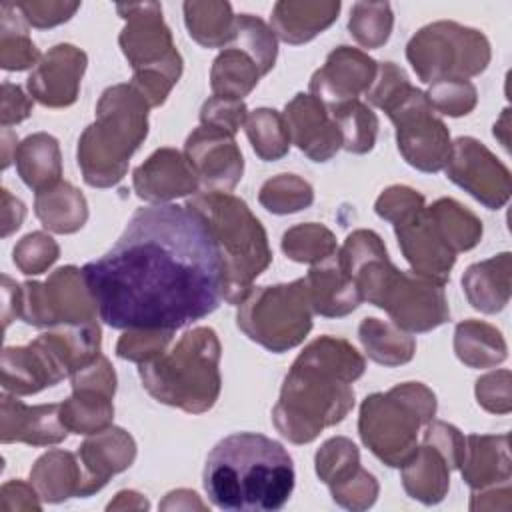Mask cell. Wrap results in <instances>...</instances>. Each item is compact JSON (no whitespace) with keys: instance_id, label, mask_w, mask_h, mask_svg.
I'll return each instance as SVG.
<instances>
[{"instance_id":"6da1fadb","label":"cell","mask_w":512,"mask_h":512,"mask_svg":"<svg viewBox=\"0 0 512 512\" xmlns=\"http://www.w3.org/2000/svg\"><path fill=\"white\" fill-rule=\"evenodd\" d=\"M82 274L100 320L118 330L176 332L212 314L226 286L220 248L188 204L138 208Z\"/></svg>"},{"instance_id":"7a4b0ae2","label":"cell","mask_w":512,"mask_h":512,"mask_svg":"<svg viewBox=\"0 0 512 512\" xmlns=\"http://www.w3.org/2000/svg\"><path fill=\"white\" fill-rule=\"evenodd\" d=\"M366 370L364 356L344 338L320 336L292 362L272 408L276 430L294 444H308L340 424L354 408L352 382Z\"/></svg>"},{"instance_id":"3957f363","label":"cell","mask_w":512,"mask_h":512,"mask_svg":"<svg viewBox=\"0 0 512 512\" xmlns=\"http://www.w3.org/2000/svg\"><path fill=\"white\" fill-rule=\"evenodd\" d=\"M294 464L286 448L256 432L222 438L208 454L202 484L220 510L274 512L294 490Z\"/></svg>"},{"instance_id":"277c9868","label":"cell","mask_w":512,"mask_h":512,"mask_svg":"<svg viewBox=\"0 0 512 512\" xmlns=\"http://www.w3.org/2000/svg\"><path fill=\"white\" fill-rule=\"evenodd\" d=\"M340 268L354 280L362 300L388 312L404 332H428L450 320L444 286L398 270L382 238L372 230H354L338 248Z\"/></svg>"},{"instance_id":"5b68a950","label":"cell","mask_w":512,"mask_h":512,"mask_svg":"<svg viewBox=\"0 0 512 512\" xmlns=\"http://www.w3.org/2000/svg\"><path fill=\"white\" fill-rule=\"evenodd\" d=\"M148 100L128 82L106 88L96 104V120L78 140V166L86 184L110 188L126 172L132 154L148 134Z\"/></svg>"},{"instance_id":"8992f818","label":"cell","mask_w":512,"mask_h":512,"mask_svg":"<svg viewBox=\"0 0 512 512\" xmlns=\"http://www.w3.org/2000/svg\"><path fill=\"white\" fill-rule=\"evenodd\" d=\"M220 356L222 348L216 332L198 326L184 332L174 348L138 364V374L154 400L188 414H202L220 396Z\"/></svg>"},{"instance_id":"52a82bcc","label":"cell","mask_w":512,"mask_h":512,"mask_svg":"<svg viewBox=\"0 0 512 512\" xmlns=\"http://www.w3.org/2000/svg\"><path fill=\"white\" fill-rule=\"evenodd\" d=\"M208 224L224 262V300L240 304L252 282L270 266L272 250L262 222L230 192H196L188 202Z\"/></svg>"},{"instance_id":"ba28073f","label":"cell","mask_w":512,"mask_h":512,"mask_svg":"<svg viewBox=\"0 0 512 512\" xmlns=\"http://www.w3.org/2000/svg\"><path fill=\"white\" fill-rule=\"evenodd\" d=\"M434 414V392L422 382H404L364 398L358 432L378 460L402 468L418 450L420 428L434 420Z\"/></svg>"},{"instance_id":"9c48e42d","label":"cell","mask_w":512,"mask_h":512,"mask_svg":"<svg viewBox=\"0 0 512 512\" xmlns=\"http://www.w3.org/2000/svg\"><path fill=\"white\" fill-rule=\"evenodd\" d=\"M118 14L126 20L120 32V48L134 70L132 86L148 100L160 106L182 74V56L174 48L172 32L164 24L158 2L118 4Z\"/></svg>"},{"instance_id":"30bf717a","label":"cell","mask_w":512,"mask_h":512,"mask_svg":"<svg viewBox=\"0 0 512 512\" xmlns=\"http://www.w3.org/2000/svg\"><path fill=\"white\" fill-rule=\"evenodd\" d=\"M312 304L304 278L256 286L238 304V328L262 348L280 354L304 342L312 330Z\"/></svg>"},{"instance_id":"8fae6325","label":"cell","mask_w":512,"mask_h":512,"mask_svg":"<svg viewBox=\"0 0 512 512\" xmlns=\"http://www.w3.org/2000/svg\"><path fill=\"white\" fill-rule=\"evenodd\" d=\"M406 58L416 76L426 84L468 80L486 70L490 42L480 30L440 20L420 28L410 38Z\"/></svg>"},{"instance_id":"7c38bea8","label":"cell","mask_w":512,"mask_h":512,"mask_svg":"<svg viewBox=\"0 0 512 512\" xmlns=\"http://www.w3.org/2000/svg\"><path fill=\"white\" fill-rule=\"evenodd\" d=\"M20 318L38 328L96 322L98 306L92 298L82 268H56L44 282L22 284Z\"/></svg>"},{"instance_id":"4fadbf2b","label":"cell","mask_w":512,"mask_h":512,"mask_svg":"<svg viewBox=\"0 0 512 512\" xmlns=\"http://www.w3.org/2000/svg\"><path fill=\"white\" fill-rule=\"evenodd\" d=\"M402 158L416 170L440 172L452 154L446 124L432 110L426 92L412 86L388 112Z\"/></svg>"},{"instance_id":"5bb4252c","label":"cell","mask_w":512,"mask_h":512,"mask_svg":"<svg viewBox=\"0 0 512 512\" xmlns=\"http://www.w3.org/2000/svg\"><path fill=\"white\" fill-rule=\"evenodd\" d=\"M446 176L490 210L502 208L512 190L510 170L476 138L460 136L452 142Z\"/></svg>"},{"instance_id":"9a60e30c","label":"cell","mask_w":512,"mask_h":512,"mask_svg":"<svg viewBox=\"0 0 512 512\" xmlns=\"http://www.w3.org/2000/svg\"><path fill=\"white\" fill-rule=\"evenodd\" d=\"M184 156L204 190L230 192L244 172V158L234 136L210 126L200 124L192 130L184 144Z\"/></svg>"},{"instance_id":"2e32d148","label":"cell","mask_w":512,"mask_h":512,"mask_svg":"<svg viewBox=\"0 0 512 512\" xmlns=\"http://www.w3.org/2000/svg\"><path fill=\"white\" fill-rule=\"evenodd\" d=\"M378 62L366 52L352 46L334 48L324 66L310 78V94L316 96L326 108L358 100L366 94L376 78Z\"/></svg>"},{"instance_id":"e0dca14e","label":"cell","mask_w":512,"mask_h":512,"mask_svg":"<svg viewBox=\"0 0 512 512\" xmlns=\"http://www.w3.org/2000/svg\"><path fill=\"white\" fill-rule=\"evenodd\" d=\"M402 256L412 266V272L446 286L450 270L456 264V252L444 242L428 208H420L408 218L394 224Z\"/></svg>"},{"instance_id":"ac0fdd59","label":"cell","mask_w":512,"mask_h":512,"mask_svg":"<svg viewBox=\"0 0 512 512\" xmlns=\"http://www.w3.org/2000/svg\"><path fill=\"white\" fill-rule=\"evenodd\" d=\"M86 64L88 58L80 48L72 44L52 46L26 80L32 100L48 108H66L74 104Z\"/></svg>"},{"instance_id":"d6986e66","label":"cell","mask_w":512,"mask_h":512,"mask_svg":"<svg viewBox=\"0 0 512 512\" xmlns=\"http://www.w3.org/2000/svg\"><path fill=\"white\" fill-rule=\"evenodd\" d=\"M290 142L312 162H328L340 148L342 136L330 110L312 94H296L282 112Z\"/></svg>"},{"instance_id":"ffe728a7","label":"cell","mask_w":512,"mask_h":512,"mask_svg":"<svg viewBox=\"0 0 512 512\" xmlns=\"http://www.w3.org/2000/svg\"><path fill=\"white\" fill-rule=\"evenodd\" d=\"M0 368L2 388L14 396L36 394L68 376L42 336H36L26 346H6L2 350Z\"/></svg>"},{"instance_id":"44dd1931","label":"cell","mask_w":512,"mask_h":512,"mask_svg":"<svg viewBox=\"0 0 512 512\" xmlns=\"http://www.w3.org/2000/svg\"><path fill=\"white\" fill-rule=\"evenodd\" d=\"M132 186L138 198L152 204H170L176 198L198 192L200 180L184 152L158 148L132 172Z\"/></svg>"},{"instance_id":"7402d4cb","label":"cell","mask_w":512,"mask_h":512,"mask_svg":"<svg viewBox=\"0 0 512 512\" xmlns=\"http://www.w3.org/2000/svg\"><path fill=\"white\" fill-rule=\"evenodd\" d=\"M76 456L82 468L80 498H88L100 492L114 474L132 466L136 458V442L124 428L108 426L90 434L78 446Z\"/></svg>"},{"instance_id":"603a6c76","label":"cell","mask_w":512,"mask_h":512,"mask_svg":"<svg viewBox=\"0 0 512 512\" xmlns=\"http://www.w3.org/2000/svg\"><path fill=\"white\" fill-rule=\"evenodd\" d=\"M68 428L60 416V404L28 406L14 394H2L0 402V438L2 444L24 442L30 446L60 444Z\"/></svg>"},{"instance_id":"cb8c5ba5","label":"cell","mask_w":512,"mask_h":512,"mask_svg":"<svg viewBox=\"0 0 512 512\" xmlns=\"http://www.w3.org/2000/svg\"><path fill=\"white\" fill-rule=\"evenodd\" d=\"M472 490L510 482V436L508 434H470L466 436L464 458L458 468Z\"/></svg>"},{"instance_id":"d4e9b609","label":"cell","mask_w":512,"mask_h":512,"mask_svg":"<svg viewBox=\"0 0 512 512\" xmlns=\"http://www.w3.org/2000/svg\"><path fill=\"white\" fill-rule=\"evenodd\" d=\"M312 310L324 318H342L354 312L360 302V290L354 280L340 268L336 254L314 264L304 276Z\"/></svg>"},{"instance_id":"484cf974","label":"cell","mask_w":512,"mask_h":512,"mask_svg":"<svg viewBox=\"0 0 512 512\" xmlns=\"http://www.w3.org/2000/svg\"><path fill=\"white\" fill-rule=\"evenodd\" d=\"M340 2H276L270 16L272 32L286 44L298 46L322 34L338 18Z\"/></svg>"},{"instance_id":"4316f807","label":"cell","mask_w":512,"mask_h":512,"mask_svg":"<svg viewBox=\"0 0 512 512\" xmlns=\"http://www.w3.org/2000/svg\"><path fill=\"white\" fill-rule=\"evenodd\" d=\"M510 272V252H500L468 266L462 276V288L472 308L484 314L500 312L510 300Z\"/></svg>"},{"instance_id":"83f0119b","label":"cell","mask_w":512,"mask_h":512,"mask_svg":"<svg viewBox=\"0 0 512 512\" xmlns=\"http://www.w3.org/2000/svg\"><path fill=\"white\" fill-rule=\"evenodd\" d=\"M14 162L22 182L36 194L60 182L62 154L58 140L48 132L26 136L14 152Z\"/></svg>"},{"instance_id":"f1b7e54d","label":"cell","mask_w":512,"mask_h":512,"mask_svg":"<svg viewBox=\"0 0 512 512\" xmlns=\"http://www.w3.org/2000/svg\"><path fill=\"white\" fill-rule=\"evenodd\" d=\"M30 482L40 498L50 504L64 502L72 496L80 498L82 468L78 456L68 450H48L34 462Z\"/></svg>"},{"instance_id":"f546056e","label":"cell","mask_w":512,"mask_h":512,"mask_svg":"<svg viewBox=\"0 0 512 512\" xmlns=\"http://www.w3.org/2000/svg\"><path fill=\"white\" fill-rule=\"evenodd\" d=\"M402 486L410 498L426 506L438 504L448 494L450 468L438 450L422 444L402 466Z\"/></svg>"},{"instance_id":"4dcf8cb0","label":"cell","mask_w":512,"mask_h":512,"mask_svg":"<svg viewBox=\"0 0 512 512\" xmlns=\"http://www.w3.org/2000/svg\"><path fill=\"white\" fill-rule=\"evenodd\" d=\"M34 214L46 230L74 234L88 220V204L76 186L60 180L56 186L36 194Z\"/></svg>"},{"instance_id":"1f68e13d","label":"cell","mask_w":512,"mask_h":512,"mask_svg":"<svg viewBox=\"0 0 512 512\" xmlns=\"http://www.w3.org/2000/svg\"><path fill=\"white\" fill-rule=\"evenodd\" d=\"M454 352L470 368H492L508 356L502 332L482 320H464L456 326Z\"/></svg>"},{"instance_id":"d6a6232c","label":"cell","mask_w":512,"mask_h":512,"mask_svg":"<svg viewBox=\"0 0 512 512\" xmlns=\"http://www.w3.org/2000/svg\"><path fill=\"white\" fill-rule=\"evenodd\" d=\"M358 338L366 356L382 366H402L414 358L416 340L392 322L364 318L358 326Z\"/></svg>"},{"instance_id":"836d02e7","label":"cell","mask_w":512,"mask_h":512,"mask_svg":"<svg viewBox=\"0 0 512 512\" xmlns=\"http://www.w3.org/2000/svg\"><path fill=\"white\" fill-rule=\"evenodd\" d=\"M184 20L190 38L204 48H226L234 40L236 16L228 2H184Z\"/></svg>"},{"instance_id":"e575fe53","label":"cell","mask_w":512,"mask_h":512,"mask_svg":"<svg viewBox=\"0 0 512 512\" xmlns=\"http://www.w3.org/2000/svg\"><path fill=\"white\" fill-rule=\"evenodd\" d=\"M260 78L262 72L254 58L238 46L230 44L222 48V52L214 58L210 70V88L214 96L242 100L256 88Z\"/></svg>"},{"instance_id":"d590c367","label":"cell","mask_w":512,"mask_h":512,"mask_svg":"<svg viewBox=\"0 0 512 512\" xmlns=\"http://www.w3.org/2000/svg\"><path fill=\"white\" fill-rule=\"evenodd\" d=\"M112 394L92 388H72V396L60 404V416L68 432L74 434H96L114 420Z\"/></svg>"},{"instance_id":"8d00e7d4","label":"cell","mask_w":512,"mask_h":512,"mask_svg":"<svg viewBox=\"0 0 512 512\" xmlns=\"http://www.w3.org/2000/svg\"><path fill=\"white\" fill-rule=\"evenodd\" d=\"M40 52L28 36V24L16 2L0 4V66L4 70H26L40 62Z\"/></svg>"},{"instance_id":"74e56055","label":"cell","mask_w":512,"mask_h":512,"mask_svg":"<svg viewBox=\"0 0 512 512\" xmlns=\"http://www.w3.org/2000/svg\"><path fill=\"white\" fill-rule=\"evenodd\" d=\"M428 214L444 242L456 254L474 248L482 238L480 218L452 198L436 200L432 206H428Z\"/></svg>"},{"instance_id":"f35d334b","label":"cell","mask_w":512,"mask_h":512,"mask_svg":"<svg viewBox=\"0 0 512 512\" xmlns=\"http://www.w3.org/2000/svg\"><path fill=\"white\" fill-rule=\"evenodd\" d=\"M330 110L340 136L342 148L352 154H366L374 148L378 136V116L360 100L336 104Z\"/></svg>"},{"instance_id":"ab89813d","label":"cell","mask_w":512,"mask_h":512,"mask_svg":"<svg viewBox=\"0 0 512 512\" xmlns=\"http://www.w3.org/2000/svg\"><path fill=\"white\" fill-rule=\"evenodd\" d=\"M246 136L256 156L264 162L280 160L290 150V134L284 116L274 108H258L244 122Z\"/></svg>"},{"instance_id":"60d3db41","label":"cell","mask_w":512,"mask_h":512,"mask_svg":"<svg viewBox=\"0 0 512 512\" xmlns=\"http://www.w3.org/2000/svg\"><path fill=\"white\" fill-rule=\"evenodd\" d=\"M284 254L302 264H320L338 252L336 236L322 224L306 222L292 226L282 236Z\"/></svg>"},{"instance_id":"b9f144b4","label":"cell","mask_w":512,"mask_h":512,"mask_svg":"<svg viewBox=\"0 0 512 512\" xmlns=\"http://www.w3.org/2000/svg\"><path fill=\"white\" fill-rule=\"evenodd\" d=\"M394 14L388 2H356L350 10L348 30L364 48H380L388 42Z\"/></svg>"},{"instance_id":"7bdbcfd3","label":"cell","mask_w":512,"mask_h":512,"mask_svg":"<svg viewBox=\"0 0 512 512\" xmlns=\"http://www.w3.org/2000/svg\"><path fill=\"white\" fill-rule=\"evenodd\" d=\"M258 202L272 214H294L314 202V188L296 174H278L262 184Z\"/></svg>"},{"instance_id":"ee69618b","label":"cell","mask_w":512,"mask_h":512,"mask_svg":"<svg viewBox=\"0 0 512 512\" xmlns=\"http://www.w3.org/2000/svg\"><path fill=\"white\" fill-rule=\"evenodd\" d=\"M230 44L248 52L254 58V62L258 64L262 76L274 68L276 54H278V42H276V34L264 20H260L252 14L236 16V32H234V40Z\"/></svg>"},{"instance_id":"f6af8a7d","label":"cell","mask_w":512,"mask_h":512,"mask_svg":"<svg viewBox=\"0 0 512 512\" xmlns=\"http://www.w3.org/2000/svg\"><path fill=\"white\" fill-rule=\"evenodd\" d=\"M314 464L318 478L330 486L360 466V452L350 438L334 436L318 448Z\"/></svg>"},{"instance_id":"bcb514c9","label":"cell","mask_w":512,"mask_h":512,"mask_svg":"<svg viewBox=\"0 0 512 512\" xmlns=\"http://www.w3.org/2000/svg\"><path fill=\"white\" fill-rule=\"evenodd\" d=\"M426 98L434 112L458 118L476 108L478 92L470 80H442L430 84Z\"/></svg>"},{"instance_id":"7dc6e473","label":"cell","mask_w":512,"mask_h":512,"mask_svg":"<svg viewBox=\"0 0 512 512\" xmlns=\"http://www.w3.org/2000/svg\"><path fill=\"white\" fill-rule=\"evenodd\" d=\"M60 256V246L46 232L26 234L12 252V260L22 274H42L46 272Z\"/></svg>"},{"instance_id":"c3c4849f","label":"cell","mask_w":512,"mask_h":512,"mask_svg":"<svg viewBox=\"0 0 512 512\" xmlns=\"http://www.w3.org/2000/svg\"><path fill=\"white\" fill-rule=\"evenodd\" d=\"M330 494L332 500L346 508V510H368L370 506H374L376 498H378V480L364 470L362 466H358L354 472H350L346 478L338 480L336 484H330Z\"/></svg>"},{"instance_id":"681fc988","label":"cell","mask_w":512,"mask_h":512,"mask_svg":"<svg viewBox=\"0 0 512 512\" xmlns=\"http://www.w3.org/2000/svg\"><path fill=\"white\" fill-rule=\"evenodd\" d=\"M172 336L170 330H126L116 344V356L136 364L150 362L168 350Z\"/></svg>"},{"instance_id":"f907efd6","label":"cell","mask_w":512,"mask_h":512,"mask_svg":"<svg viewBox=\"0 0 512 512\" xmlns=\"http://www.w3.org/2000/svg\"><path fill=\"white\" fill-rule=\"evenodd\" d=\"M410 88L412 84L400 66H396L394 62H382L378 64L376 78L366 92V98L376 108L388 112Z\"/></svg>"},{"instance_id":"816d5d0a","label":"cell","mask_w":512,"mask_h":512,"mask_svg":"<svg viewBox=\"0 0 512 512\" xmlns=\"http://www.w3.org/2000/svg\"><path fill=\"white\" fill-rule=\"evenodd\" d=\"M248 118V108L242 100L224 98V96H210L200 110V124L210 126L228 134H236L240 126H244Z\"/></svg>"},{"instance_id":"f5cc1de1","label":"cell","mask_w":512,"mask_h":512,"mask_svg":"<svg viewBox=\"0 0 512 512\" xmlns=\"http://www.w3.org/2000/svg\"><path fill=\"white\" fill-rule=\"evenodd\" d=\"M420 208H424V196L410 186H390L378 196L374 204L376 214L392 226L418 212Z\"/></svg>"},{"instance_id":"db71d44e","label":"cell","mask_w":512,"mask_h":512,"mask_svg":"<svg viewBox=\"0 0 512 512\" xmlns=\"http://www.w3.org/2000/svg\"><path fill=\"white\" fill-rule=\"evenodd\" d=\"M424 444L438 450L450 470L460 468L464 458L466 438L456 426L442 420H430L424 430Z\"/></svg>"},{"instance_id":"11a10c76","label":"cell","mask_w":512,"mask_h":512,"mask_svg":"<svg viewBox=\"0 0 512 512\" xmlns=\"http://www.w3.org/2000/svg\"><path fill=\"white\" fill-rule=\"evenodd\" d=\"M476 400L486 412L508 414L512 410L510 372L496 370L480 376L476 380Z\"/></svg>"},{"instance_id":"9f6ffc18","label":"cell","mask_w":512,"mask_h":512,"mask_svg":"<svg viewBox=\"0 0 512 512\" xmlns=\"http://www.w3.org/2000/svg\"><path fill=\"white\" fill-rule=\"evenodd\" d=\"M22 18L28 26L34 28H52L66 20H70L80 2H52V0H32V2H16Z\"/></svg>"},{"instance_id":"6f0895ef","label":"cell","mask_w":512,"mask_h":512,"mask_svg":"<svg viewBox=\"0 0 512 512\" xmlns=\"http://www.w3.org/2000/svg\"><path fill=\"white\" fill-rule=\"evenodd\" d=\"M32 114V98L24 94L18 84L4 82L2 84V108H0V122L2 128H10L26 120Z\"/></svg>"},{"instance_id":"680465c9","label":"cell","mask_w":512,"mask_h":512,"mask_svg":"<svg viewBox=\"0 0 512 512\" xmlns=\"http://www.w3.org/2000/svg\"><path fill=\"white\" fill-rule=\"evenodd\" d=\"M40 494L36 488L22 480H10L2 486L0 490V508L4 512H14V510H40Z\"/></svg>"},{"instance_id":"91938a15","label":"cell","mask_w":512,"mask_h":512,"mask_svg":"<svg viewBox=\"0 0 512 512\" xmlns=\"http://www.w3.org/2000/svg\"><path fill=\"white\" fill-rule=\"evenodd\" d=\"M510 496H512L510 482L474 490L470 500V510H510L512 506Z\"/></svg>"},{"instance_id":"94428289","label":"cell","mask_w":512,"mask_h":512,"mask_svg":"<svg viewBox=\"0 0 512 512\" xmlns=\"http://www.w3.org/2000/svg\"><path fill=\"white\" fill-rule=\"evenodd\" d=\"M0 198H2V236L6 238L22 226L26 216V206L22 200L12 196L6 188L0 190Z\"/></svg>"},{"instance_id":"6125c7cd","label":"cell","mask_w":512,"mask_h":512,"mask_svg":"<svg viewBox=\"0 0 512 512\" xmlns=\"http://www.w3.org/2000/svg\"><path fill=\"white\" fill-rule=\"evenodd\" d=\"M22 306V284H16L10 276L2 274V322L4 330L10 326L12 320L20 318Z\"/></svg>"},{"instance_id":"be15d7a7","label":"cell","mask_w":512,"mask_h":512,"mask_svg":"<svg viewBox=\"0 0 512 512\" xmlns=\"http://www.w3.org/2000/svg\"><path fill=\"white\" fill-rule=\"evenodd\" d=\"M160 510H206V504L196 492L180 488L166 494V498L160 502Z\"/></svg>"},{"instance_id":"e7e4bbea","label":"cell","mask_w":512,"mask_h":512,"mask_svg":"<svg viewBox=\"0 0 512 512\" xmlns=\"http://www.w3.org/2000/svg\"><path fill=\"white\" fill-rule=\"evenodd\" d=\"M148 500L134 492V490H122L116 494V498L108 504V510H148Z\"/></svg>"},{"instance_id":"03108f58","label":"cell","mask_w":512,"mask_h":512,"mask_svg":"<svg viewBox=\"0 0 512 512\" xmlns=\"http://www.w3.org/2000/svg\"><path fill=\"white\" fill-rule=\"evenodd\" d=\"M16 134L10 132V128H2V168H8L10 162L14 160V156L10 154V150L18 148L16 144Z\"/></svg>"},{"instance_id":"003e7915","label":"cell","mask_w":512,"mask_h":512,"mask_svg":"<svg viewBox=\"0 0 512 512\" xmlns=\"http://www.w3.org/2000/svg\"><path fill=\"white\" fill-rule=\"evenodd\" d=\"M508 108L502 112V116H500V120L494 124V136H498L500 134V130L504 132V136H500V142H502V146L508 150Z\"/></svg>"}]
</instances>
